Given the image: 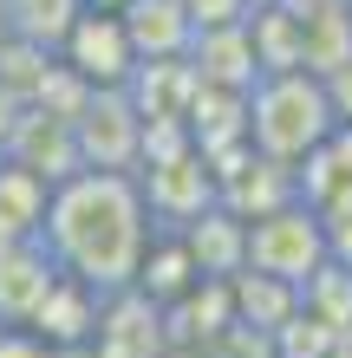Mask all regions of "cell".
I'll list each match as a JSON object with an SVG mask.
<instances>
[{
    "label": "cell",
    "mask_w": 352,
    "mask_h": 358,
    "mask_svg": "<svg viewBox=\"0 0 352 358\" xmlns=\"http://www.w3.org/2000/svg\"><path fill=\"white\" fill-rule=\"evenodd\" d=\"M78 7H85V13H124L131 0H78Z\"/></svg>",
    "instance_id": "cell-25"
},
{
    "label": "cell",
    "mask_w": 352,
    "mask_h": 358,
    "mask_svg": "<svg viewBox=\"0 0 352 358\" xmlns=\"http://www.w3.org/2000/svg\"><path fill=\"white\" fill-rule=\"evenodd\" d=\"M170 332H163V306H150L137 287L105 293L98 306V332H92V358H163Z\"/></svg>",
    "instance_id": "cell-7"
},
{
    "label": "cell",
    "mask_w": 352,
    "mask_h": 358,
    "mask_svg": "<svg viewBox=\"0 0 352 358\" xmlns=\"http://www.w3.org/2000/svg\"><path fill=\"white\" fill-rule=\"evenodd\" d=\"M333 131H339L333 104H326L314 72H267V78H255V92H248V150L255 157L294 170V163H307Z\"/></svg>",
    "instance_id": "cell-2"
},
{
    "label": "cell",
    "mask_w": 352,
    "mask_h": 358,
    "mask_svg": "<svg viewBox=\"0 0 352 358\" xmlns=\"http://www.w3.org/2000/svg\"><path fill=\"white\" fill-rule=\"evenodd\" d=\"M248 7H274V0H248Z\"/></svg>",
    "instance_id": "cell-28"
},
{
    "label": "cell",
    "mask_w": 352,
    "mask_h": 358,
    "mask_svg": "<svg viewBox=\"0 0 352 358\" xmlns=\"http://www.w3.org/2000/svg\"><path fill=\"white\" fill-rule=\"evenodd\" d=\"M241 33H248V52H255V72H307V46H300V20L281 7H248L241 20Z\"/></svg>",
    "instance_id": "cell-17"
},
{
    "label": "cell",
    "mask_w": 352,
    "mask_h": 358,
    "mask_svg": "<svg viewBox=\"0 0 352 358\" xmlns=\"http://www.w3.org/2000/svg\"><path fill=\"white\" fill-rule=\"evenodd\" d=\"M7 39H13V33H7V20H0V46H7Z\"/></svg>",
    "instance_id": "cell-27"
},
{
    "label": "cell",
    "mask_w": 352,
    "mask_h": 358,
    "mask_svg": "<svg viewBox=\"0 0 352 358\" xmlns=\"http://www.w3.org/2000/svg\"><path fill=\"white\" fill-rule=\"evenodd\" d=\"M150 235L157 228L137 196V176H118V170H78L66 182H52L46 222H39V248L52 255V267L85 280L92 293L131 287Z\"/></svg>",
    "instance_id": "cell-1"
},
{
    "label": "cell",
    "mask_w": 352,
    "mask_h": 358,
    "mask_svg": "<svg viewBox=\"0 0 352 358\" xmlns=\"http://www.w3.org/2000/svg\"><path fill=\"white\" fill-rule=\"evenodd\" d=\"M320 92H326V104H333V124L352 131V59L333 66V72H320Z\"/></svg>",
    "instance_id": "cell-23"
},
{
    "label": "cell",
    "mask_w": 352,
    "mask_h": 358,
    "mask_svg": "<svg viewBox=\"0 0 352 358\" xmlns=\"http://www.w3.org/2000/svg\"><path fill=\"white\" fill-rule=\"evenodd\" d=\"M118 20H124V33H131L137 59H183V52H190V39H196L190 13H183L176 0H131Z\"/></svg>",
    "instance_id": "cell-15"
},
{
    "label": "cell",
    "mask_w": 352,
    "mask_h": 358,
    "mask_svg": "<svg viewBox=\"0 0 352 358\" xmlns=\"http://www.w3.org/2000/svg\"><path fill=\"white\" fill-rule=\"evenodd\" d=\"M183 248H190V261L202 280H235V273L248 267V222H235L229 208H209V215H196L190 228H176Z\"/></svg>",
    "instance_id": "cell-13"
},
{
    "label": "cell",
    "mask_w": 352,
    "mask_h": 358,
    "mask_svg": "<svg viewBox=\"0 0 352 358\" xmlns=\"http://www.w3.org/2000/svg\"><path fill=\"white\" fill-rule=\"evenodd\" d=\"M183 59H190L196 85H209V92H255V78H261L241 27H209V33H196Z\"/></svg>",
    "instance_id": "cell-11"
},
{
    "label": "cell",
    "mask_w": 352,
    "mask_h": 358,
    "mask_svg": "<svg viewBox=\"0 0 352 358\" xmlns=\"http://www.w3.org/2000/svg\"><path fill=\"white\" fill-rule=\"evenodd\" d=\"M333 332H326L320 320H314V313H294V320H287L281 332H274V339H267V358H333Z\"/></svg>",
    "instance_id": "cell-21"
},
{
    "label": "cell",
    "mask_w": 352,
    "mask_h": 358,
    "mask_svg": "<svg viewBox=\"0 0 352 358\" xmlns=\"http://www.w3.org/2000/svg\"><path fill=\"white\" fill-rule=\"evenodd\" d=\"M0 358H59V352L39 345L27 326H0Z\"/></svg>",
    "instance_id": "cell-24"
},
{
    "label": "cell",
    "mask_w": 352,
    "mask_h": 358,
    "mask_svg": "<svg viewBox=\"0 0 352 358\" xmlns=\"http://www.w3.org/2000/svg\"><path fill=\"white\" fill-rule=\"evenodd\" d=\"M196 280H202V273H196V261H190V248H183V235L157 228L150 248H143V261H137V280H131V287H137L150 306H176Z\"/></svg>",
    "instance_id": "cell-16"
},
{
    "label": "cell",
    "mask_w": 352,
    "mask_h": 358,
    "mask_svg": "<svg viewBox=\"0 0 352 358\" xmlns=\"http://www.w3.org/2000/svg\"><path fill=\"white\" fill-rule=\"evenodd\" d=\"M52 59L92 92H124L131 72H137V46H131V33H124L118 13H78Z\"/></svg>",
    "instance_id": "cell-5"
},
{
    "label": "cell",
    "mask_w": 352,
    "mask_h": 358,
    "mask_svg": "<svg viewBox=\"0 0 352 358\" xmlns=\"http://www.w3.org/2000/svg\"><path fill=\"white\" fill-rule=\"evenodd\" d=\"M300 306L314 313V320L333 332V339H352V267H339V261H326L314 280L300 287Z\"/></svg>",
    "instance_id": "cell-20"
},
{
    "label": "cell",
    "mask_w": 352,
    "mask_h": 358,
    "mask_svg": "<svg viewBox=\"0 0 352 358\" xmlns=\"http://www.w3.org/2000/svg\"><path fill=\"white\" fill-rule=\"evenodd\" d=\"M72 143H78V170H137V143H143V117L124 92H92L85 111L72 117Z\"/></svg>",
    "instance_id": "cell-6"
},
{
    "label": "cell",
    "mask_w": 352,
    "mask_h": 358,
    "mask_svg": "<svg viewBox=\"0 0 352 358\" xmlns=\"http://www.w3.org/2000/svg\"><path fill=\"white\" fill-rule=\"evenodd\" d=\"M333 358H352V339H339V345H333Z\"/></svg>",
    "instance_id": "cell-26"
},
{
    "label": "cell",
    "mask_w": 352,
    "mask_h": 358,
    "mask_svg": "<svg viewBox=\"0 0 352 358\" xmlns=\"http://www.w3.org/2000/svg\"><path fill=\"white\" fill-rule=\"evenodd\" d=\"M98 306H105V293H92L85 280L59 273V280L46 287V300L33 306L27 332L39 345H52V352H78V345H92V332H98Z\"/></svg>",
    "instance_id": "cell-9"
},
{
    "label": "cell",
    "mask_w": 352,
    "mask_h": 358,
    "mask_svg": "<svg viewBox=\"0 0 352 358\" xmlns=\"http://www.w3.org/2000/svg\"><path fill=\"white\" fill-rule=\"evenodd\" d=\"M216 202L229 208L235 222H261V215H274V208L300 202V189H294V170H287V163H267V157L248 150L235 170L216 182Z\"/></svg>",
    "instance_id": "cell-10"
},
{
    "label": "cell",
    "mask_w": 352,
    "mask_h": 358,
    "mask_svg": "<svg viewBox=\"0 0 352 358\" xmlns=\"http://www.w3.org/2000/svg\"><path fill=\"white\" fill-rule=\"evenodd\" d=\"M85 13L78 0H0V20H7L13 39H27L39 52H59V39L72 33V20Z\"/></svg>",
    "instance_id": "cell-18"
},
{
    "label": "cell",
    "mask_w": 352,
    "mask_h": 358,
    "mask_svg": "<svg viewBox=\"0 0 352 358\" xmlns=\"http://www.w3.org/2000/svg\"><path fill=\"white\" fill-rule=\"evenodd\" d=\"M46 196H52V182H39L33 170H20L13 157H0V228H13L20 241H39Z\"/></svg>",
    "instance_id": "cell-19"
},
{
    "label": "cell",
    "mask_w": 352,
    "mask_h": 358,
    "mask_svg": "<svg viewBox=\"0 0 352 358\" xmlns=\"http://www.w3.org/2000/svg\"><path fill=\"white\" fill-rule=\"evenodd\" d=\"M0 157H13L20 170H33L39 182H66L78 176V143H72V124L66 117H46L33 111V104H20L7 143H0Z\"/></svg>",
    "instance_id": "cell-8"
},
{
    "label": "cell",
    "mask_w": 352,
    "mask_h": 358,
    "mask_svg": "<svg viewBox=\"0 0 352 358\" xmlns=\"http://www.w3.org/2000/svg\"><path fill=\"white\" fill-rule=\"evenodd\" d=\"M176 7L190 13L196 33H209V27H241V20H248V0H176Z\"/></svg>",
    "instance_id": "cell-22"
},
{
    "label": "cell",
    "mask_w": 352,
    "mask_h": 358,
    "mask_svg": "<svg viewBox=\"0 0 352 358\" xmlns=\"http://www.w3.org/2000/svg\"><path fill=\"white\" fill-rule=\"evenodd\" d=\"M229 306H235V326H248V332H261V339H274V332L300 313V287H287V280H274V273H235L229 280Z\"/></svg>",
    "instance_id": "cell-14"
},
{
    "label": "cell",
    "mask_w": 352,
    "mask_h": 358,
    "mask_svg": "<svg viewBox=\"0 0 352 358\" xmlns=\"http://www.w3.org/2000/svg\"><path fill=\"white\" fill-rule=\"evenodd\" d=\"M326 267V222L307 202H287L274 215L248 222V273H274L287 287H307Z\"/></svg>",
    "instance_id": "cell-3"
},
{
    "label": "cell",
    "mask_w": 352,
    "mask_h": 358,
    "mask_svg": "<svg viewBox=\"0 0 352 358\" xmlns=\"http://www.w3.org/2000/svg\"><path fill=\"white\" fill-rule=\"evenodd\" d=\"M52 280H59V267H52V255L39 241L0 248V326H27Z\"/></svg>",
    "instance_id": "cell-12"
},
{
    "label": "cell",
    "mask_w": 352,
    "mask_h": 358,
    "mask_svg": "<svg viewBox=\"0 0 352 358\" xmlns=\"http://www.w3.org/2000/svg\"><path fill=\"white\" fill-rule=\"evenodd\" d=\"M137 196L150 208V228H190L196 215L216 208V170L202 163L196 150H176V157H157V163H137Z\"/></svg>",
    "instance_id": "cell-4"
}]
</instances>
